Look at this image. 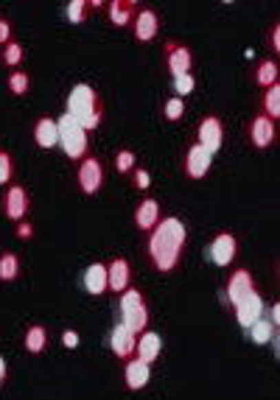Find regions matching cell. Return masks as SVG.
Listing matches in <instances>:
<instances>
[{
    "label": "cell",
    "mask_w": 280,
    "mask_h": 400,
    "mask_svg": "<svg viewBox=\"0 0 280 400\" xmlns=\"http://www.w3.org/2000/svg\"><path fill=\"white\" fill-rule=\"evenodd\" d=\"M185 244H188V230L182 221L177 215H160L146 238V257L157 272L169 275L182 263Z\"/></svg>",
    "instance_id": "6da1fadb"
},
{
    "label": "cell",
    "mask_w": 280,
    "mask_h": 400,
    "mask_svg": "<svg viewBox=\"0 0 280 400\" xmlns=\"http://www.w3.org/2000/svg\"><path fill=\"white\" fill-rule=\"evenodd\" d=\"M65 112H70L85 129H98L104 120V101L98 96V90L93 84L78 81L70 87L67 101H65Z\"/></svg>",
    "instance_id": "7a4b0ae2"
},
{
    "label": "cell",
    "mask_w": 280,
    "mask_h": 400,
    "mask_svg": "<svg viewBox=\"0 0 280 400\" xmlns=\"http://www.w3.org/2000/svg\"><path fill=\"white\" fill-rule=\"evenodd\" d=\"M56 126H59V146H62L65 157L73 160V162H78V160L87 154V149H90V138H87L90 129H85L70 112H62V118L56 120Z\"/></svg>",
    "instance_id": "3957f363"
},
{
    "label": "cell",
    "mask_w": 280,
    "mask_h": 400,
    "mask_svg": "<svg viewBox=\"0 0 280 400\" xmlns=\"http://www.w3.org/2000/svg\"><path fill=\"white\" fill-rule=\"evenodd\" d=\"M118 310H121V322L129 325L135 333L146 330V325H149V305H146L143 291H138L135 286L124 288L121 294H118Z\"/></svg>",
    "instance_id": "277c9868"
},
{
    "label": "cell",
    "mask_w": 280,
    "mask_h": 400,
    "mask_svg": "<svg viewBox=\"0 0 280 400\" xmlns=\"http://www.w3.org/2000/svg\"><path fill=\"white\" fill-rule=\"evenodd\" d=\"M104 176H107L104 162L98 157H93V154H85L82 160L76 162V185H78V191L87 193V196H93V193L101 191Z\"/></svg>",
    "instance_id": "5b68a950"
},
{
    "label": "cell",
    "mask_w": 280,
    "mask_h": 400,
    "mask_svg": "<svg viewBox=\"0 0 280 400\" xmlns=\"http://www.w3.org/2000/svg\"><path fill=\"white\" fill-rule=\"evenodd\" d=\"M244 135H247V140H250L252 149L263 151V149L274 146V140H277V120L269 118V115H263V112L261 115H252L250 123L244 126Z\"/></svg>",
    "instance_id": "8992f818"
},
{
    "label": "cell",
    "mask_w": 280,
    "mask_h": 400,
    "mask_svg": "<svg viewBox=\"0 0 280 400\" xmlns=\"http://www.w3.org/2000/svg\"><path fill=\"white\" fill-rule=\"evenodd\" d=\"M211 162H213V154L202 146V143H191L182 154V173H185V180H205L208 171H211Z\"/></svg>",
    "instance_id": "52a82bcc"
},
{
    "label": "cell",
    "mask_w": 280,
    "mask_h": 400,
    "mask_svg": "<svg viewBox=\"0 0 280 400\" xmlns=\"http://www.w3.org/2000/svg\"><path fill=\"white\" fill-rule=\"evenodd\" d=\"M196 143H202L211 154L224 146V120L219 115H205L196 123Z\"/></svg>",
    "instance_id": "ba28073f"
},
{
    "label": "cell",
    "mask_w": 280,
    "mask_h": 400,
    "mask_svg": "<svg viewBox=\"0 0 280 400\" xmlns=\"http://www.w3.org/2000/svg\"><path fill=\"white\" fill-rule=\"evenodd\" d=\"M163 62H166V67H169L171 76L188 73L193 67V51L185 45V42L166 39V45H163Z\"/></svg>",
    "instance_id": "9c48e42d"
},
{
    "label": "cell",
    "mask_w": 280,
    "mask_h": 400,
    "mask_svg": "<svg viewBox=\"0 0 280 400\" xmlns=\"http://www.w3.org/2000/svg\"><path fill=\"white\" fill-rule=\"evenodd\" d=\"M238 255V241L233 233H216L208 244V260L213 266H222V269H227V266L235 260Z\"/></svg>",
    "instance_id": "30bf717a"
},
{
    "label": "cell",
    "mask_w": 280,
    "mask_h": 400,
    "mask_svg": "<svg viewBox=\"0 0 280 400\" xmlns=\"http://www.w3.org/2000/svg\"><path fill=\"white\" fill-rule=\"evenodd\" d=\"M252 288H255V277H252L250 269H233V272L227 275V283H224V288H222V297H224V302L235 305L238 299H244Z\"/></svg>",
    "instance_id": "8fae6325"
},
{
    "label": "cell",
    "mask_w": 280,
    "mask_h": 400,
    "mask_svg": "<svg viewBox=\"0 0 280 400\" xmlns=\"http://www.w3.org/2000/svg\"><path fill=\"white\" fill-rule=\"evenodd\" d=\"M0 204H3V215H6V218L20 221V218H25L28 210H31V196H28V191H25L23 185H12V182H9V188H6L3 199H0Z\"/></svg>",
    "instance_id": "7c38bea8"
},
{
    "label": "cell",
    "mask_w": 280,
    "mask_h": 400,
    "mask_svg": "<svg viewBox=\"0 0 280 400\" xmlns=\"http://www.w3.org/2000/svg\"><path fill=\"white\" fill-rule=\"evenodd\" d=\"M233 310H235V319H238V325L247 328V325H252L258 317H263L266 302H263V297L258 294V288H252L244 299H238V302L233 305Z\"/></svg>",
    "instance_id": "4fadbf2b"
},
{
    "label": "cell",
    "mask_w": 280,
    "mask_h": 400,
    "mask_svg": "<svg viewBox=\"0 0 280 400\" xmlns=\"http://www.w3.org/2000/svg\"><path fill=\"white\" fill-rule=\"evenodd\" d=\"M135 341H138V333L129 325H124V322L112 325V330H109V347H112V352L121 361H127V359H132V355H135Z\"/></svg>",
    "instance_id": "5bb4252c"
},
{
    "label": "cell",
    "mask_w": 280,
    "mask_h": 400,
    "mask_svg": "<svg viewBox=\"0 0 280 400\" xmlns=\"http://www.w3.org/2000/svg\"><path fill=\"white\" fill-rule=\"evenodd\" d=\"M132 286V269L127 257H112L107 263V291L121 294L124 288Z\"/></svg>",
    "instance_id": "9a60e30c"
},
{
    "label": "cell",
    "mask_w": 280,
    "mask_h": 400,
    "mask_svg": "<svg viewBox=\"0 0 280 400\" xmlns=\"http://www.w3.org/2000/svg\"><path fill=\"white\" fill-rule=\"evenodd\" d=\"M149 381H151V364L149 361L138 359V355H132V359L124 361V383H127V389L140 392V389H146Z\"/></svg>",
    "instance_id": "2e32d148"
},
{
    "label": "cell",
    "mask_w": 280,
    "mask_h": 400,
    "mask_svg": "<svg viewBox=\"0 0 280 400\" xmlns=\"http://www.w3.org/2000/svg\"><path fill=\"white\" fill-rule=\"evenodd\" d=\"M129 25H132V31H135V36H138L140 42H151V39L157 36V31H160V17H157L154 9L143 6V9L135 12V17H132Z\"/></svg>",
    "instance_id": "e0dca14e"
},
{
    "label": "cell",
    "mask_w": 280,
    "mask_h": 400,
    "mask_svg": "<svg viewBox=\"0 0 280 400\" xmlns=\"http://www.w3.org/2000/svg\"><path fill=\"white\" fill-rule=\"evenodd\" d=\"M160 352H163V339H160L157 330H140L138 333V341H135V355L149 364H154L160 359Z\"/></svg>",
    "instance_id": "ac0fdd59"
},
{
    "label": "cell",
    "mask_w": 280,
    "mask_h": 400,
    "mask_svg": "<svg viewBox=\"0 0 280 400\" xmlns=\"http://www.w3.org/2000/svg\"><path fill=\"white\" fill-rule=\"evenodd\" d=\"M31 135H34V143L39 149H54L59 143V126L54 118L43 115V118H36L34 120V129H31Z\"/></svg>",
    "instance_id": "d6986e66"
},
{
    "label": "cell",
    "mask_w": 280,
    "mask_h": 400,
    "mask_svg": "<svg viewBox=\"0 0 280 400\" xmlns=\"http://www.w3.org/2000/svg\"><path fill=\"white\" fill-rule=\"evenodd\" d=\"M160 215H163V210H160V202L151 199V196H146V199L135 207L132 221H135V227H138L140 233H149V230L157 224V218H160Z\"/></svg>",
    "instance_id": "ffe728a7"
},
{
    "label": "cell",
    "mask_w": 280,
    "mask_h": 400,
    "mask_svg": "<svg viewBox=\"0 0 280 400\" xmlns=\"http://www.w3.org/2000/svg\"><path fill=\"white\" fill-rule=\"evenodd\" d=\"M82 286L93 297L107 294V263H90L82 275Z\"/></svg>",
    "instance_id": "44dd1931"
},
{
    "label": "cell",
    "mask_w": 280,
    "mask_h": 400,
    "mask_svg": "<svg viewBox=\"0 0 280 400\" xmlns=\"http://www.w3.org/2000/svg\"><path fill=\"white\" fill-rule=\"evenodd\" d=\"M23 350L31 355H39L48 350V330L43 325H28L23 333Z\"/></svg>",
    "instance_id": "7402d4cb"
},
{
    "label": "cell",
    "mask_w": 280,
    "mask_h": 400,
    "mask_svg": "<svg viewBox=\"0 0 280 400\" xmlns=\"http://www.w3.org/2000/svg\"><path fill=\"white\" fill-rule=\"evenodd\" d=\"M244 330H247L250 341H255V344H269L272 336L277 333V325H272V319H266V317H258V319H255L252 325H247Z\"/></svg>",
    "instance_id": "603a6c76"
},
{
    "label": "cell",
    "mask_w": 280,
    "mask_h": 400,
    "mask_svg": "<svg viewBox=\"0 0 280 400\" xmlns=\"http://www.w3.org/2000/svg\"><path fill=\"white\" fill-rule=\"evenodd\" d=\"M277 73H280L277 59H261V62L252 67V84H258V87H269V84L277 81Z\"/></svg>",
    "instance_id": "cb8c5ba5"
},
{
    "label": "cell",
    "mask_w": 280,
    "mask_h": 400,
    "mask_svg": "<svg viewBox=\"0 0 280 400\" xmlns=\"http://www.w3.org/2000/svg\"><path fill=\"white\" fill-rule=\"evenodd\" d=\"M23 272L20 257L14 252H0V283H14Z\"/></svg>",
    "instance_id": "d4e9b609"
},
{
    "label": "cell",
    "mask_w": 280,
    "mask_h": 400,
    "mask_svg": "<svg viewBox=\"0 0 280 400\" xmlns=\"http://www.w3.org/2000/svg\"><path fill=\"white\" fill-rule=\"evenodd\" d=\"M261 109H263V115H269V118H280V84L274 81V84H269V87H263V96H261Z\"/></svg>",
    "instance_id": "484cf974"
},
{
    "label": "cell",
    "mask_w": 280,
    "mask_h": 400,
    "mask_svg": "<svg viewBox=\"0 0 280 400\" xmlns=\"http://www.w3.org/2000/svg\"><path fill=\"white\" fill-rule=\"evenodd\" d=\"M132 17H135V12H132L129 0H109V20H112V25L124 28V25L132 23Z\"/></svg>",
    "instance_id": "4316f807"
},
{
    "label": "cell",
    "mask_w": 280,
    "mask_h": 400,
    "mask_svg": "<svg viewBox=\"0 0 280 400\" xmlns=\"http://www.w3.org/2000/svg\"><path fill=\"white\" fill-rule=\"evenodd\" d=\"M28 87H31L28 73L20 70V67H14V70L9 73V90H12L14 96H25V93H28Z\"/></svg>",
    "instance_id": "83f0119b"
},
{
    "label": "cell",
    "mask_w": 280,
    "mask_h": 400,
    "mask_svg": "<svg viewBox=\"0 0 280 400\" xmlns=\"http://www.w3.org/2000/svg\"><path fill=\"white\" fill-rule=\"evenodd\" d=\"M3 62L9 67H17L23 62V42H17V39H9L6 42V45H3Z\"/></svg>",
    "instance_id": "f1b7e54d"
},
{
    "label": "cell",
    "mask_w": 280,
    "mask_h": 400,
    "mask_svg": "<svg viewBox=\"0 0 280 400\" xmlns=\"http://www.w3.org/2000/svg\"><path fill=\"white\" fill-rule=\"evenodd\" d=\"M135 168V151L132 149H118L115 151V171L118 173H129Z\"/></svg>",
    "instance_id": "f546056e"
},
{
    "label": "cell",
    "mask_w": 280,
    "mask_h": 400,
    "mask_svg": "<svg viewBox=\"0 0 280 400\" xmlns=\"http://www.w3.org/2000/svg\"><path fill=\"white\" fill-rule=\"evenodd\" d=\"M163 115H166V120H180V118L185 115V101H182V96H171V98L163 104Z\"/></svg>",
    "instance_id": "4dcf8cb0"
},
{
    "label": "cell",
    "mask_w": 280,
    "mask_h": 400,
    "mask_svg": "<svg viewBox=\"0 0 280 400\" xmlns=\"http://www.w3.org/2000/svg\"><path fill=\"white\" fill-rule=\"evenodd\" d=\"M171 78H174V96H188V93H193L196 78H193L191 70H188V73H180V76H171Z\"/></svg>",
    "instance_id": "1f68e13d"
},
{
    "label": "cell",
    "mask_w": 280,
    "mask_h": 400,
    "mask_svg": "<svg viewBox=\"0 0 280 400\" xmlns=\"http://www.w3.org/2000/svg\"><path fill=\"white\" fill-rule=\"evenodd\" d=\"M87 9H90L87 0H67V20L70 23H82L87 17Z\"/></svg>",
    "instance_id": "d6a6232c"
},
{
    "label": "cell",
    "mask_w": 280,
    "mask_h": 400,
    "mask_svg": "<svg viewBox=\"0 0 280 400\" xmlns=\"http://www.w3.org/2000/svg\"><path fill=\"white\" fill-rule=\"evenodd\" d=\"M12 176H14V160L9 151L0 149V185H9Z\"/></svg>",
    "instance_id": "836d02e7"
},
{
    "label": "cell",
    "mask_w": 280,
    "mask_h": 400,
    "mask_svg": "<svg viewBox=\"0 0 280 400\" xmlns=\"http://www.w3.org/2000/svg\"><path fill=\"white\" fill-rule=\"evenodd\" d=\"M129 173H132V185H135L138 191H146V188L151 185V176H149V171H146V168L135 165V168H132Z\"/></svg>",
    "instance_id": "e575fe53"
},
{
    "label": "cell",
    "mask_w": 280,
    "mask_h": 400,
    "mask_svg": "<svg viewBox=\"0 0 280 400\" xmlns=\"http://www.w3.org/2000/svg\"><path fill=\"white\" fill-rule=\"evenodd\" d=\"M9 39H12V23L6 17H0V45H6Z\"/></svg>",
    "instance_id": "d590c367"
},
{
    "label": "cell",
    "mask_w": 280,
    "mask_h": 400,
    "mask_svg": "<svg viewBox=\"0 0 280 400\" xmlns=\"http://www.w3.org/2000/svg\"><path fill=\"white\" fill-rule=\"evenodd\" d=\"M269 45H272L274 54L280 51V25L277 23H272V28H269Z\"/></svg>",
    "instance_id": "8d00e7d4"
},
{
    "label": "cell",
    "mask_w": 280,
    "mask_h": 400,
    "mask_svg": "<svg viewBox=\"0 0 280 400\" xmlns=\"http://www.w3.org/2000/svg\"><path fill=\"white\" fill-rule=\"evenodd\" d=\"M14 233H17V238H31V235H34V227L28 224L25 218H20V224H17V230H14Z\"/></svg>",
    "instance_id": "74e56055"
},
{
    "label": "cell",
    "mask_w": 280,
    "mask_h": 400,
    "mask_svg": "<svg viewBox=\"0 0 280 400\" xmlns=\"http://www.w3.org/2000/svg\"><path fill=\"white\" fill-rule=\"evenodd\" d=\"M62 344L65 347H78V333L76 330H65L62 333Z\"/></svg>",
    "instance_id": "f35d334b"
},
{
    "label": "cell",
    "mask_w": 280,
    "mask_h": 400,
    "mask_svg": "<svg viewBox=\"0 0 280 400\" xmlns=\"http://www.w3.org/2000/svg\"><path fill=\"white\" fill-rule=\"evenodd\" d=\"M6 383V361H3V355H0V389H3Z\"/></svg>",
    "instance_id": "ab89813d"
},
{
    "label": "cell",
    "mask_w": 280,
    "mask_h": 400,
    "mask_svg": "<svg viewBox=\"0 0 280 400\" xmlns=\"http://www.w3.org/2000/svg\"><path fill=\"white\" fill-rule=\"evenodd\" d=\"M269 319H272V325H277V319H280V305H277V302L272 305V317H269Z\"/></svg>",
    "instance_id": "60d3db41"
},
{
    "label": "cell",
    "mask_w": 280,
    "mask_h": 400,
    "mask_svg": "<svg viewBox=\"0 0 280 400\" xmlns=\"http://www.w3.org/2000/svg\"><path fill=\"white\" fill-rule=\"evenodd\" d=\"M87 3H90L93 9H101V6H104V0H87Z\"/></svg>",
    "instance_id": "b9f144b4"
},
{
    "label": "cell",
    "mask_w": 280,
    "mask_h": 400,
    "mask_svg": "<svg viewBox=\"0 0 280 400\" xmlns=\"http://www.w3.org/2000/svg\"><path fill=\"white\" fill-rule=\"evenodd\" d=\"M222 3H235V0H222Z\"/></svg>",
    "instance_id": "7bdbcfd3"
}]
</instances>
